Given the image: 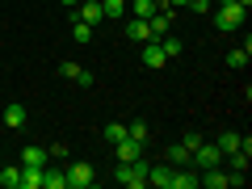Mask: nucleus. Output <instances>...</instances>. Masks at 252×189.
I'll return each mask as SVG.
<instances>
[{
  "mask_svg": "<svg viewBox=\"0 0 252 189\" xmlns=\"http://www.w3.org/2000/svg\"><path fill=\"white\" fill-rule=\"evenodd\" d=\"M147 168H152L147 160L118 164V168H114V181H118V185H126V189H139V185H147Z\"/></svg>",
  "mask_w": 252,
  "mask_h": 189,
  "instance_id": "f257e3e1",
  "label": "nucleus"
},
{
  "mask_svg": "<svg viewBox=\"0 0 252 189\" xmlns=\"http://www.w3.org/2000/svg\"><path fill=\"white\" fill-rule=\"evenodd\" d=\"M244 13H248L244 4H235V0H223V4L215 9V26L223 30V34H235V30L244 26Z\"/></svg>",
  "mask_w": 252,
  "mask_h": 189,
  "instance_id": "f03ea898",
  "label": "nucleus"
},
{
  "mask_svg": "<svg viewBox=\"0 0 252 189\" xmlns=\"http://www.w3.org/2000/svg\"><path fill=\"white\" fill-rule=\"evenodd\" d=\"M63 177H67V189H89L93 181H97V168H93L89 160H76L63 168Z\"/></svg>",
  "mask_w": 252,
  "mask_h": 189,
  "instance_id": "7ed1b4c3",
  "label": "nucleus"
},
{
  "mask_svg": "<svg viewBox=\"0 0 252 189\" xmlns=\"http://www.w3.org/2000/svg\"><path fill=\"white\" fill-rule=\"evenodd\" d=\"M198 185L202 189H231V172L219 168V164H215V168H202L198 172Z\"/></svg>",
  "mask_w": 252,
  "mask_h": 189,
  "instance_id": "20e7f679",
  "label": "nucleus"
},
{
  "mask_svg": "<svg viewBox=\"0 0 252 189\" xmlns=\"http://www.w3.org/2000/svg\"><path fill=\"white\" fill-rule=\"evenodd\" d=\"M172 177H177V168H172L168 160H164V164H152V168H147V185H160V189H172Z\"/></svg>",
  "mask_w": 252,
  "mask_h": 189,
  "instance_id": "39448f33",
  "label": "nucleus"
},
{
  "mask_svg": "<svg viewBox=\"0 0 252 189\" xmlns=\"http://www.w3.org/2000/svg\"><path fill=\"white\" fill-rule=\"evenodd\" d=\"M164 63H168V55H164V46L156 42V38H152V42H143V67H152V72H160Z\"/></svg>",
  "mask_w": 252,
  "mask_h": 189,
  "instance_id": "423d86ee",
  "label": "nucleus"
},
{
  "mask_svg": "<svg viewBox=\"0 0 252 189\" xmlns=\"http://www.w3.org/2000/svg\"><path fill=\"white\" fill-rule=\"evenodd\" d=\"M118 147V164H130V160H143V143H139V139H130L126 135L122 143H114Z\"/></svg>",
  "mask_w": 252,
  "mask_h": 189,
  "instance_id": "0eeeda50",
  "label": "nucleus"
},
{
  "mask_svg": "<svg viewBox=\"0 0 252 189\" xmlns=\"http://www.w3.org/2000/svg\"><path fill=\"white\" fill-rule=\"evenodd\" d=\"M76 17H80V21H89V26H101V21H105V13H101V0H80Z\"/></svg>",
  "mask_w": 252,
  "mask_h": 189,
  "instance_id": "6e6552de",
  "label": "nucleus"
},
{
  "mask_svg": "<svg viewBox=\"0 0 252 189\" xmlns=\"http://www.w3.org/2000/svg\"><path fill=\"white\" fill-rule=\"evenodd\" d=\"M147 26H152V38H164L172 30V9H160V13H152L147 17Z\"/></svg>",
  "mask_w": 252,
  "mask_h": 189,
  "instance_id": "1a4fd4ad",
  "label": "nucleus"
},
{
  "mask_svg": "<svg viewBox=\"0 0 252 189\" xmlns=\"http://www.w3.org/2000/svg\"><path fill=\"white\" fill-rule=\"evenodd\" d=\"M126 38H130V42H152V26H147L143 17H130L126 21Z\"/></svg>",
  "mask_w": 252,
  "mask_h": 189,
  "instance_id": "9d476101",
  "label": "nucleus"
},
{
  "mask_svg": "<svg viewBox=\"0 0 252 189\" xmlns=\"http://www.w3.org/2000/svg\"><path fill=\"white\" fill-rule=\"evenodd\" d=\"M59 72L67 76V80H76V84H80V89H89V84H93V72H84L80 63H63Z\"/></svg>",
  "mask_w": 252,
  "mask_h": 189,
  "instance_id": "9b49d317",
  "label": "nucleus"
},
{
  "mask_svg": "<svg viewBox=\"0 0 252 189\" xmlns=\"http://www.w3.org/2000/svg\"><path fill=\"white\" fill-rule=\"evenodd\" d=\"M21 189H42V168L38 164H21Z\"/></svg>",
  "mask_w": 252,
  "mask_h": 189,
  "instance_id": "f8f14e48",
  "label": "nucleus"
},
{
  "mask_svg": "<svg viewBox=\"0 0 252 189\" xmlns=\"http://www.w3.org/2000/svg\"><path fill=\"white\" fill-rule=\"evenodd\" d=\"M46 147H38V143H26V152H21V164H38V168H46Z\"/></svg>",
  "mask_w": 252,
  "mask_h": 189,
  "instance_id": "ddd939ff",
  "label": "nucleus"
},
{
  "mask_svg": "<svg viewBox=\"0 0 252 189\" xmlns=\"http://www.w3.org/2000/svg\"><path fill=\"white\" fill-rule=\"evenodd\" d=\"M26 105H9L4 109V126H9V130H21V126H26Z\"/></svg>",
  "mask_w": 252,
  "mask_h": 189,
  "instance_id": "4468645a",
  "label": "nucleus"
},
{
  "mask_svg": "<svg viewBox=\"0 0 252 189\" xmlns=\"http://www.w3.org/2000/svg\"><path fill=\"white\" fill-rule=\"evenodd\" d=\"M42 189H67L63 168H42Z\"/></svg>",
  "mask_w": 252,
  "mask_h": 189,
  "instance_id": "2eb2a0df",
  "label": "nucleus"
},
{
  "mask_svg": "<svg viewBox=\"0 0 252 189\" xmlns=\"http://www.w3.org/2000/svg\"><path fill=\"white\" fill-rule=\"evenodd\" d=\"M0 189H21V164H9L0 172Z\"/></svg>",
  "mask_w": 252,
  "mask_h": 189,
  "instance_id": "dca6fc26",
  "label": "nucleus"
},
{
  "mask_svg": "<svg viewBox=\"0 0 252 189\" xmlns=\"http://www.w3.org/2000/svg\"><path fill=\"white\" fill-rule=\"evenodd\" d=\"M164 9V4H160V0H135V4H130V13H135V17H152V13H160Z\"/></svg>",
  "mask_w": 252,
  "mask_h": 189,
  "instance_id": "f3484780",
  "label": "nucleus"
},
{
  "mask_svg": "<svg viewBox=\"0 0 252 189\" xmlns=\"http://www.w3.org/2000/svg\"><path fill=\"white\" fill-rule=\"evenodd\" d=\"M168 164H172V168H185V164H189V147L185 143H172L168 147Z\"/></svg>",
  "mask_w": 252,
  "mask_h": 189,
  "instance_id": "a211bd4d",
  "label": "nucleus"
},
{
  "mask_svg": "<svg viewBox=\"0 0 252 189\" xmlns=\"http://www.w3.org/2000/svg\"><path fill=\"white\" fill-rule=\"evenodd\" d=\"M101 13H105V21H118L126 13V0H101Z\"/></svg>",
  "mask_w": 252,
  "mask_h": 189,
  "instance_id": "6ab92c4d",
  "label": "nucleus"
},
{
  "mask_svg": "<svg viewBox=\"0 0 252 189\" xmlns=\"http://www.w3.org/2000/svg\"><path fill=\"white\" fill-rule=\"evenodd\" d=\"M240 139H244V135H235V130H227V135H219L215 143H219V152H223V156H231L235 147H240Z\"/></svg>",
  "mask_w": 252,
  "mask_h": 189,
  "instance_id": "aec40b11",
  "label": "nucleus"
},
{
  "mask_svg": "<svg viewBox=\"0 0 252 189\" xmlns=\"http://www.w3.org/2000/svg\"><path fill=\"white\" fill-rule=\"evenodd\" d=\"M93 30H97V26H89V21L72 17V34H76V42H89V38H93Z\"/></svg>",
  "mask_w": 252,
  "mask_h": 189,
  "instance_id": "412c9836",
  "label": "nucleus"
},
{
  "mask_svg": "<svg viewBox=\"0 0 252 189\" xmlns=\"http://www.w3.org/2000/svg\"><path fill=\"white\" fill-rule=\"evenodd\" d=\"M248 55H252V46L244 42V46H235V51L227 55V63H231V67H244V63H248Z\"/></svg>",
  "mask_w": 252,
  "mask_h": 189,
  "instance_id": "4be33fe9",
  "label": "nucleus"
},
{
  "mask_svg": "<svg viewBox=\"0 0 252 189\" xmlns=\"http://www.w3.org/2000/svg\"><path fill=\"white\" fill-rule=\"evenodd\" d=\"M156 42L164 46V55H168V59H177V55H181V42H177V38H172V34H164V38H156Z\"/></svg>",
  "mask_w": 252,
  "mask_h": 189,
  "instance_id": "5701e85b",
  "label": "nucleus"
},
{
  "mask_svg": "<svg viewBox=\"0 0 252 189\" xmlns=\"http://www.w3.org/2000/svg\"><path fill=\"white\" fill-rule=\"evenodd\" d=\"M126 135L139 139V143H147V122H126Z\"/></svg>",
  "mask_w": 252,
  "mask_h": 189,
  "instance_id": "b1692460",
  "label": "nucleus"
},
{
  "mask_svg": "<svg viewBox=\"0 0 252 189\" xmlns=\"http://www.w3.org/2000/svg\"><path fill=\"white\" fill-rule=\"evenodd\" d=\"M105 139H109V143H122V139H126V126L122 122H109L105 126Z\"/></svg>",
  "mask_w": 252,
  "mask_h": 189,
  "instance_id": "393cba45",
  "label": "nucleus"
},
{
  "mask_svg": "<svg viewBox=\"0 0 252 189\" xmlns=\"http://www.w3.org/2000/svg\"><path fill=\"white\" fill-rule=\"evenodd\" d=\"M185 9H193V13H210V0H189Z\"/></svg>",
  "mask_w": 252,
  "mask_h": 189,
  "instance_id": "a878e982",
  "label": "nucleus"
},
{
  "mask_svg": "<svg viewBox=\"0 0 252 189\" xmlns=\"http://www.w3.org/2000/svg\"><path fill=\"white\" fill-rule=\"evenodd\" d=\"M160 4H164V9H185L189 0H160Z\"/></svg>",
  "mask_w": 252,
  "mask_h": 189,
  "instance_id": "bb28decb",
  "label": "nucleus"
},
{
  "mask_svg": "<svg viewBox=\"0 0 252 189\" xmlns=\"http://www.w3.org/2000/svg\"><path fill=\"white\" fill-rule=\"evenodd\" d=\"M235 4H244V9H252V0H235Z\"/></svg>",
  "mask_w": 252,
  "mask_h": 189,
  "instance_id": "cd10ccee",
  "label": "nucleus"
},
{
  "mask_svg": "<svg viewBox=\"0 0 252 189\" xmlns=\"http://www.w3.org/2000/svg\"><path fill=\"white\" fill-rule=\"evenodd\" d=\"M59 4H80V0H59Z\"/></svg>",
  "mask_w": 252,
  "mask_h": 189,
  "instance_id": "c85d7f7f",
  "label": "nucleus"
}]
</instances>
